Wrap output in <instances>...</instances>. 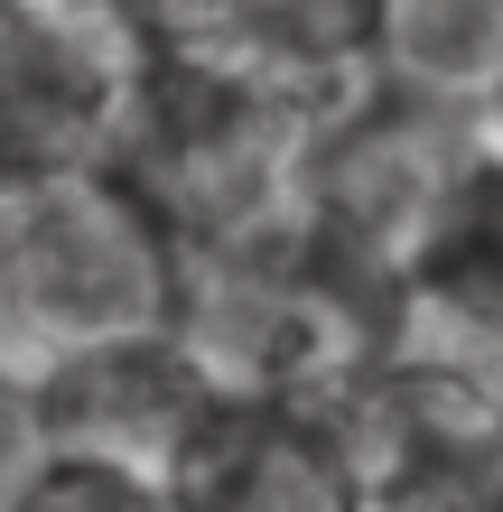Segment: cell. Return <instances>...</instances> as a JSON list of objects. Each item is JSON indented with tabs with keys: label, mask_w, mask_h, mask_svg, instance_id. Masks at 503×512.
<instances>
[{
	"label": "cell",
	"mask_w": 503,
	"mask_h": 512,
	"mask_svg": "<svg viewBox=\"0 0 503 512\" xmlns=\"http://www.w3.org/2000/svg\"><path fill=\"white\" fill-rule=\"evenodd\" d=\"M187 317V243L122 159L0 177V373L38 382L66 354Z\"/></svg>",
	"instance_id": "obj_1"
},
{
	"label": "cell",
	"mask_w": 503,
	"mask_h": 512,
	"mask_svg": "<svg viewBox=\"0 0 503 512\" xmlns=\"http://www.w3.org/2000/svg\"><path fill=\"white\" fill-rule=\"evenodd\" d=\"M177 336L205 354L233 401H327L345 410L382 354L410 345L401 261L354 233L299 215L271 243L187 261V317Z\"/></svg>",
	"instance_id": "obj_2"
},
{
	"label": "cell",
	"mask_w": 503,
	"mask_h": 512,
	"mask_svg": "<svg viewBox=\"0 0 503 512\" xmlns=\"http://www.w3.org/2000/svg\"><path fill=\"white\" fill-rule=\"evenodd\" d=\"M317 131H327V112L261 84L252 66H233L215 47H168L140 75L131 131L112 159L177 224L187 261H205V252L271 243V233H289L308 215Z\"/></svg>",
	"instance_id": "obj_3"
},
{
	"label": "cell",
	"mask_w": 503,
	"mask_h": 512,
	"mask_svg": "<svg viewBox=\"0 0 503 512\" xmlns=\"http://www.w3.org/2000/svg\"><path fill=\"white\" fill-rule=\"evenodd\" d=\"M345 438L373 512H503V364L410 336L354 382Z\"/></svg>",
	"instance_id": "obj_4"
},
{
	"label": "cell",
	"mask_w": 503,
	"mask_h": 512,
	"mask_svg": "<svg viewBox=\"0 0 503 512\" xmlns=\"http://www.w3.org/2000/svg\"><path fill=\"white\" fill-rule=\"evenodd\" d=\"M28 419V447L47 457H84V466H122L140 485H168L177 457L196 447V429L215 419L233 391L205 373V354L159 326V336H122L94 354H66L38 382L10 391Z\"/></svg>",
	"instance_id": "obj_5"
},
{
	"label": "cell",
	"mask_w": 503,
	"mask_h": 512,
	"mask_svg": "<svg viewBox=\"0 0 503 512\" xmlns=\"http://www.w3.org/2000/svg\"><path fill=\"white\" fill-rule=\"evenodd\" d=\"M150 47L94 0H0V112L10 168H84L131 131Z\"/></svg>",
	"instance_id": "obj_6"
},
{
	"label": "cell",
	"mask_w": 503,
	"mask_h": 512,
	"mask_svg": "<svg viewBox=\"0 0 503 512\" xmlns=\"http://www.w3.org/2000/svg\"><path fill=\"white\" fill-rule=\"evenodd\" d=\"M159 494L168 512H373L327 401H224Z\"/></svg>",
	"instance_id": "obj_7"
},
{
	"label": "cell",
	"mask_w": 503,
	"mask_h": 512,
	"mask_svg": "<svg viewBox=\"0 0 503 512\" xmlns=\"http://www.w3.org/2000/svg\"><path fill=\"white\" fill-rule=\"evenodd\" d=\"M401 289H410V336L503 364V140L476 131L457 149V168L438 177L429 215L401 243Z\"/></svg>",
	"instance_id": "obj_8"
},
{
	"label": "cell",
	"mask_w": 503,
	"mask_h": 512,
	"mask_svg": "<svg viewBox=\"0 0 503 512\" xmlns=\"http://www.w3.org/2000/svg\"><path fill=\"white\" fill-rule=\"evenodd\" d=\"M392 28L401 0H224L215 56L299 94L308 112H345L364 84L392 75Z\"/></svg>",
	"instance_id": "obj_9"
},
{
	"label": "cell",
	"mask_w": 503,
	"mask_h": 512,
	"mask_svg": "<svg viewBox=\"0 0 503 512\" xmlns=\"http://www.w3.org/2000/svg\"><path fill=\"white\" fill-rule=\"evenodd\" d=\"M392 66L438 94L485 103V84L503 75V0H401Z\"/></svg>",
	"instance_id": "obj_10"
},
{
	"label": "cell",
	"mask_w": 503,
	"mask_h": 512,
	"mask_svg": "<svg viewBox=\"0 0 503 512\" xmlns=\"http://www.w3.org/2000/svg\"><path fill=\"white\" fill-rule=\"evenodd\" d=\"M10 512H168V494L122 475V466H84V457H47L38 447L28 475H19V494H10Z\"/></svg>",
	"instance_id": "obj_11"
},
{
	"label": "cell",
	"mask_w": 503,
	"mask_h": 512,
	"mask_svg": "<svg viewBox=\"0 0 503 512\" xmlns=\"http://www.w3.org/2000/svg\"><path fill=\"white\" fill-rule=\"evenodd\" d=\"M94 10H112L150 56H168V47H215L224 0H94Z\"/></svg>",
	"instance_id": "obj_12"
},
{
	"label": "cell",
	"mask_w": 503,
	"mask_h": 512,
	"mask_svg": "<svg viewBox=\"0 0 503 512\" xmlns=\"http://www.w3.org/2000/svg\"><path fill=\"white\" fill-rule=\"evenodd\" d=\"M476 122H485V140H503V75L485 84V103H476Z\"/></svg>",
	"instance_id": "obj_13"
}]
</instances>
